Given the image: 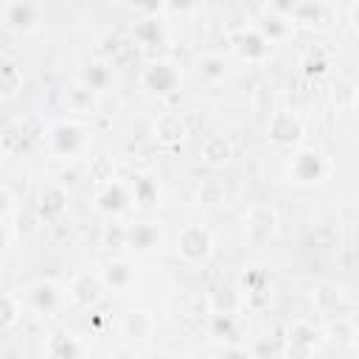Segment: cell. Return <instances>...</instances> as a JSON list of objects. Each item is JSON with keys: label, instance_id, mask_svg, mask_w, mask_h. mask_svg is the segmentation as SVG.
<instances>
[{"label": "cell", "instance_id": "25", "mask_svg": "<svg viewBox=\"0 0 359 359\" xmlns=\"http://www.w3.org/2000/svg\"><path fill=\"white\" fill-rule=\"evenodd\" d=\"M0 95H3V101H11L14 95H17V90H22V70L11 62V59H6L3 65H0Z\"/></svg>", "mask_w": 359, "mask_h": 359}, {"label": "cell", "instance_id": "6", "mask_svg": "<svg viewBox=\"0 0 359 359\" xmlns=\"http://www.w3.org/2000/svg\"><path fill=\"white\" fill-rule=\"evenodd\" d=\"M233 50L247 62H264L272 53V42L258 31V25H244L230 36Z\"/></svg>", "mask_w": 359, "mask_h": 359}, {"label": "cell", "instance_id": "20", "mask_svg": "<svg viewBox=\"0 0 359 359\" xmlns=\"http://www.w3.org/2000/svg\"><path fill=\"white\" fill-rule=\"evenodd\" d=\"M194 67H196L199 79H205V81L219 84L227 79V59L222 53H202V56H196Z\"/></svg>", "mask_w": 359, "mask_h": 359}, {"label": "cell", "instance_id": "30", "mask_svg": "<svg viewBox=\"0 0 359 359\" xmlns=\"http://www.w3.org/2000/svg\"><path fill=\"white\" fill-rule=\"evenodd\" d=\"M132 199H135L137 205H154V202H157V185H154L149 177H135Z\"/></svg>", "mask_w": 359, "mask_h": 359}, {"label": "cell", "instance_id": "13", "mask_svg": "<svg viewBox=\"0 0 359 359\" xmlns=\"http://www.w3.org/2000/svg\"><path fill=\"white\" fill-rule=\"evenodd\" d=\"M59 300H62V292H59V286L53 280H36L25 292V303L36 314H53L59 309Z\"/></svg>", "mask_w": 359, "mask_h": 359}, {"label": "cell", "instance_id": "9", "mask_svg": "<svg viewBox=\"0 0 359 359\" xmlns=\"http://www.w3.org/2000/svg\"><path fill=\"white\" fill-rule=\"evenodd\" d=\"M65 213H67V191L56 182L45 185L39 191V199H36V216L45 224H56L65 219Z\"/></svg>", "mask_w": 359, "mask_h": 359}, {"label": "cell", "instance_id": "12", "mask_svg": "<svg viewBox=\"0 0 359 359\" xmlns=\"http://www.w3.org/2000/svg\"><path fill=\"white\" fill-rule=\"evenodd\" d=\"M275 233H278V216H275V210L266 208V205L255 208L250 213V219H247V238H250V244H266Z\"/></svg>", "mask_w": 359, "mask_h": 359}, {"label": "cell", "instance_id": "37", "mask_svg": "<svg viewBox=\"0 0 359 359\" xmlns=\"http://www.w3.org/2000/svg\"><path fill=\"white\" fill-rule=\"evenodd\" d=\"M222 359H255V356H252V351L244 348V345H227L224 353H222Z\"/></svg>", "mask_w": 359, "mask_h": 359}, {"label": "cell", "instance_id": "14", "mask_svg": "<svg viewBox=\"0 0 359 359\" xmlns=\"http://www.w3.org/2000/svg\"><path fill=\"white\" fill-rule=\"evenodd\" d=\"M163 238V230L157 222H135L126 227V247L132 252H151Z\"/></svg>", "mask_w": 359, "mask_h": 359}, {"label": "cell", "instance_id": "5", "mask_svg": "<svg viewBox=\"0 0 359 359\" xmlns=\"http://www.w3.org/2000/svg\"><path fill=\"white\" fill-rule=\"evenodd\" d=\"M266 137L280 149H292L303 140V121L292 109H278L266 121Z\"/></svg>", "mask_w": 359, "mask_h": 359}, {"label": "cell", "instance_id": "27", "mask_svg": "<svg viewBox=\"0 0 359 359\" xmlns=\"http://www.w3.org/2000/svg\"><path fill=\"white\" fill-rule=\"evenodd\" d=\"M323 17H325V6H323V3H314V0H300V3H294L292 22H297V25H320Z\"/></svg>", "mask_w": 359, "mask_h": 359}, {"label": "cell", "instance_id": "4", "mask_svg": "<svg viewBox=\"0 0 359 359\" xmlns=\"http://www.w3.org/2000/svg\"><path fill=\"white\" fill-rule=\"evenodd\" d=\"M325 174H328V163L317 149H309V146L297 149L289 160V177L297 185H317L325 180Z\"/></svg>", "mask_w": 359, "mask_h": 359}, {"label": "cell", "instance_id": "17", "mask_svg": "<svg viewBox=\"0 0 359 359\" xmlns=\"http://www.w3.org/2000/svg\"><path fill=\"white\" fill-rule=\"evenodd\" d=\"M81 342L67 331H53L45 339V356L48 359H81Z\"/></svg>", "mask_w": 359, "mask_h": 359}, {"label": "cell", "instance_id": "1", "mask_svg": "<svg viewBox=\"0 0 359 359\" xmlns=\"http://www.w3.org/2000/svg\"><path fill=\"white\" fill-rule=\"evenodd\" d=\"M140 84L157 95V98H168L180 90L182 84V70L168 62V59H154V62H146L143 70H140Z\"/></svg>", "mask_w": 359, "mask_h": 359}, {"label": "cell", "instance_id": "22", "mask_svg": "<svg viewBox=\"0 0 359 359\" xmlns=\"http://www.w3.org/2000/svg\"><path fill=\"white\" fill-rule=\"evenodd\" d=\"M132 39L140 45V48H157L163 42V28L157 22V17H143L135 22L132 28Z\"/></svg>", "mask_w": 359, "mask_h": 359}, {"label": "cell", "instance_id": "39", "mask_svg": "<svg viewBox=\"0 0 359 359\" xmlns=\"http://www.w3.org/2000/svg\"><path fill=\"white\" fill-rule=\"evenodd\" d=\"M353 104H356V109H359V84H356V93H353Z\"/></svg>", "mask_w": 359, "mask_h": 359}, {"label": "cell", "instance_id": "23", "mask_svg": "<svg viewBox=\"0 0 359 359\" xmlns=\"http://www.w3.org/2000/svg\"><path fill=\"white\" fill-rule=\"evenodd\" d=\"M311 300H314V309H317V311L328 314V311H334V309L339 306V300H342V292H339V286H337V283H331V280H323V283H317V286H314V292H311Z\"/></svg>", "mask_w": 359, "mask_h": 359}, {"label": "cell", "instance_id": "3", "mask_svg": "<svg viewBox=\"0 0 359 359\" xmlns=\"http://www.w3.org/2000/svg\"><path fill=\"white\" fill-rule=\"evenodd\" d=\"M213 252V236L205 224H182L177 233V255L185 264H202Z\"/></svg>", "mask_w": 359, "mask_h": 359}, {"label": "cell", "instance_id": "18", "mask_svg": "<svg viewBox=\"0 0 359 359\" xmlns=\"http://www.w3.org/2000/svg\"><path fill=\"white\" fill-rule=\"evenodd\" d=\"M199 157L202 163H208L210 168H219L224 163H230L233 157V143L224 137V135H208L199 146Z\"/></svg>", "mask_w": 359, "mask_h": 359}, {"label": "cell", "instance_id": "8", "mask_svg": "<svg viewBox=\"0 0 359 359\" xmlns=\"http://www.w3.org/2000/svg\"><path fill=\"white\" fill-rule=\"evenodd\" d=\"M320 337L323 331L317 325H311L309 320H297L286 334V359H311Z\"/></svg>", "mask_w": 359, "mask_h": 359}, {"label": "cell", "instance_id": "21", "mask_svg": "<svg viewBox=\"0 0 359 359\" xmlns=\"http://www.w3.org/2000/svg\"><path fill=\"white\" fill-rule=\"evenodd\" d=\"M123 331L132 339H149L151 331H154V320H151V314L146 309H132L123 317Z\"/></svg>", "mask_w": 359, "mask_h": 359}, {"label": "cell", "instance_id": "24", "mask_svg": "<svg viewBox=\"0 0 359 359\" xmlns=\"http://www.w3.org/2000/svg\"><path fill=\"white\" fill-rule=\"evenodd\" d=\"M323 337L337 348H353V323L345 317H337L323 328Z\"/></svg>", "mask_w": 359, "mask_h": 359}, {"label": "cell", "instance_id": "36", "mask_svg": "<svg viewBox=\"0 0 359 359\" xmlns=\"http://www.w3.org/2000/svg\"><path fill=\"white\" fill-rule=\"evenodd\" d=\"M118 107H121V98H118L112 90L104 93V95H98V112H101V115H115Z\"/></svg>", "mask_w": 359, "mask_h": 359}, {"label": "cell", "instance_id": "29", "mask_svg": "<svg viewBox=\"0 0 359 359\" xmlns=\"http://www.w3.org/2000/svg\"><path fill=\"white\" fill-rule=\"evenodd\" d=\"M210 334L216 339H236V314L230 311H213L210 314Z\"/></svg>", "mask_w": 359, "mask_h": 359}, {"label": "cell", "instance_id": "10", "mask_svg": "<svg viewBox=\"0 0 359 359\" xmlns=\"http://www.w3.org/2000/svg\"><path fill=\"white\" fill-rule=\"evenodd\" d=\"M104 292H107V286H104L101 275H90V272H81V275H76V278L67 283L70 300L79 303V306H84V309L98 306L101 297H104Z\"/></svg>", "mask_w": 359, "mask_h": 359}, {"label": "cell", "instance_id": "35", "mask_svg": "<svg viewBox=\"0 0 359 359\" xmlns=\"http://www.w3.org/2000/svg\"><path fill=\"white\" fill-rule=\"evenodd\" d=\"M325 70H328V59L325 56H320V53L317 56L314 53L306 56V62H303V73L306 76H323Z\"/></svg>", "mask_w": 359, "mask_h": 359}, {"label": "cell", "instance_id": "15", "mask_svg": "<svg viewBox=\"0 0 359 359\" xmlns=\"http://www.w3.org/2000/svg\"><path fill=\"white\" fill-rule=\"evenodd\" d=\"M81 87L90 90V93H95V95L109 93V87H112V62L109 59L87 62L81 67Z\"/></svg>", "mask_w": 359, "mask_h": 359}, {"label": "cell", "instance_id": "38", "mask_svg": "<svg viewBox=\"0 0 359 359\" xmlns=\"http://www.w3.org/2000/svg\"><path fill=\"white\" fill-rule=\"evenodd\" d=\"M353 348L359 351V323H353Z\"/></svg>", "mask_w": 359, "mask_h": 359}, {"label": "cell", "instance_id": "7", "mask_svg": "<svg viewBox=\"0 0 359 359\" xmlns=\"http://www.w3.org/2000/svg\"><path fill=\"white\" fill-rule=\"evenodd\" d=\"M3 25L14 34H31L36 31L39 25V17H42V8L36 3H20V0H6L3 8Z\"/></svg>", "mask_w": 359, "mask_h": 359}, {"label": "cell", "instance_id": "31", "mask_svg": "<svg viewBox=\"0 0 359 359\" xmlns=\"http://www.w3.org/2000/svg\"><path fill=\"white\" fill-rule=\"evenodd\" d=\"M199 202H205V205H222L224 202V185L219 182V180H205L202 185H199Z\"/></svg>", "mask_w": 359, "mask_h": 359}, {"label": "cell", "instance_id": "19", "mask_svg": "<svg viewBox=\"0 0 359 359\" xmlns=\"http://www.w3.org/2000/svg\"><path fill=\"white\" fill-rule=\"evenodd\" d=\"M188 135V126H185V121H182V115L180 112H163V115H157V121H154V137L160 140V143H180L182 137Z\"/></svg>", "mask_w": 359, "mask_h": 359}, {"label": "cell", "instance_id": "2", "mask_svg": "<svg viewBox=\"0 0 359 359\" xmlns=\"http://www.w3.org/2000/svg\"><path fill=\"white\" fill-rule=\"evenodd\" d=\"M48 151L56 157H76L87 143V129L76 121H56L45 135Z\"/></svg>", "mask_w": 359, "mask_h": 359}, {"label": "cell", "instance_id": "32", "mask_svg": "<svg viewBox=\"0 0 359 359\" xmlns=\"http://www.w3.org/2000/svg\"><path fill=\"white\" fill-rule=\"evenodd\" d=\"M115 165H112V160H107V157H93L90 160V177L98 182V185H104V182H112L115 177Z\"/></svg>", "mask_w": 359, "mask_h": 359}, {"label": "cell", "instance_id": "33", "mask_svg": "<svg viewBox=\"0 0 359 359\" xmlns=\"http://www.w3.org/2000/svg\"><path fill=\"white\" fill-rule=\"evenodd\" d=\"M269 300H272L269 286H264V289H252V292H244V303H247V309H252V311L266 309V306H269Z\"/></svg>", "mask_w": 359, "mask_h": 359}, {"label": "cell", "instance_id": "26", "mask_svg": "<svg viewBox=\"0 0 359 359\" xmlns=\"http://www.w3.org/2000/svg\"><path fill=\"white\" fill-rule=\"evenodd\" d=\"M20 317H22V300L14 292H6L3 294V303H0V331L3 334L14 331V325L20 323Z\"/></svg>", "mask_w": 359, "mask_h": 359}, {"label": "cell", "instance_id": "16", "mask_svg": "<svg viewBox=\"0 0 359 359\" xmlns=\"http://www.w3.org/2000/svg\"><path fill=\"white\" fill-rule=\"evenodd\" d=\"M98 275H101L104 286L112 289V292H126V289L135 283V266H132L129 261H123V258L109 261Z\"/></svg>", "mask_w": 359, "mask_h": 359}, {"label": "cell", "instance_id": "28", "mask_svg": "<svg viewBox=\"0 0 359 359\" xmlns=\"http://www.w3.org/2000/svg\"><path fill=\"white\" fill-rule=\"evenodd\" d=\"M289 20H283V17H278V14H272V11H266L264 8V17H261V22H258V31L275 45L278 39H283L286 34H289Z\"/></svg>", "mask_w": 359, "mask_h": 359}, {"label": "cell", "instance_id": "34", "mask_svg": "<svg viewBox=\"0 0 359 359\" xmlns=\"http://www.w3.org/2000/svg\"><path fill=\"white\" fill-rule=\"evenodd\" d=\"M241 286H244V292H252V289H264V286H269L266 272H264V269H258V266L247 269V272L241 275Z\"/></svg>", "mask_w": 359, "mask_h": 359}, {"label": "cell", "instance_id": "11", "mask_svg": "<svg viewBox=\"0 0 359 359\" xmlns=\"http://www.w3.org/2000/svg\"><path fill=\"white\" fill-rule=\"evenodd\" d=\"M129 202H132V194H129V188H126L123 182H118V180L104 182V185H98V191H95V208H98L101 213H107V216L123 213V210L129 208Z\"/></svg>", "mask_w": 359, "mask_h": 359}]
</instances>
